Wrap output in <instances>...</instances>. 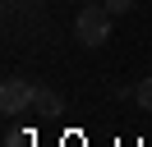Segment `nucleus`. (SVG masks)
<instances>
[{
	"label": "nucleus",
	"instance_id": "obj_1",
	"mask_svg": "<svg viewBox=\"0 0 152 147\" xmlns=\"http://www.w3.org/2000/svg\"><path fill=\"white\" fill-rule=\"evenodd\" d=\"M111 18H115V14L102 5V0H97V5H83L78 18H74V37H78L83 46H102L106 37H111Z\"/></svg>",
	"mask_w": 152,
	"mask_h": 147
},
{
	"label": "nucleus",
	"instance_id": "obj_2",
	"mask_svg": "<svg viewBox=\"0 0 152 147\" xmlns=\"http://www.w3.org/2000/svg\"><path fill=\"white\" fill-rule=\"evenodd\" d=\"M32 83L28 78H5V87H0V110L5 115H19V110H28L32 106Z\"/></svg>",
	"mask_w": 152,
	"mask_h": 147
},
{
	"label": "nucleus",
	"instance_id": "obj_3",
	"mask_svg": "<svg viewBox=\"0 0 152 147\" xmlns=\"http://www.w3.org/2000/svg\"><path fill=\"white\" fill-rule=\"evenodd\" d=\"M32 106H37V110H42V115H46V119H51V115H60V101L51 97L46 87H37V92H32Z\"/></svg>",
	"mask_w": 152,
	"mask_h": 147
},
{
	"label": "nucleus",
	"instance_id": "obj_4",
	"mask_svg": "<svg viewBox=\"0 0 152 147\" xmlns=\"http://www.w3.org/2000/svg\"><path fill=\"white\" fill-rule=\"evenodd\" d=\"M134 101H138V106L152 115V74H148V78H138V87H134Z\"/></svg>",
	"mask_w": 152,
	"mask_h": 147
},
{
	"label": "nucleus",
	"instance_id": "obj_5",
	"mask_svg": "<svg viewBox=\"0 0 152 147\" xmlns=\"http://www.w3.org/2000/svg\"><path fill=\"white\" fill-rule=\"evenodd\" d=\"M5 147H32V133H23V129H10V133H5Z\"/></svg>",
	"mask_w": 152,
	"mask_h": 147
},
{
	"label": "nucleus",
	"instance_id": "obj_6",
	"mask_svg": "<svg viewBox=\"0 0 152 147\" xmlns=\"http://www.w3.org/2000/svg\"><path fill=\"white\" fill-rule=\"evenodd\" d=\"M102 5H106V9H111V14H115V18H120V14H129V9H134V5H138V0H102Z\"/></svg>",
	"mask_w": 152,
	"mask_h": 147
},
{
	"label": "nucleus",
	"instance_id": "obj_7",
	"mask_svg": "<svg viewBox=\"0 0 152 147\" xmlns=\"http://www.w3.org/2000/svg\"><path fill=\"white\" fill-rule=\"evenodd\" d=\"M83 5H97V0H83Z\"/></svg>",
	"mask_w": 152,
	"mask_h": 147
}]
</instances>
